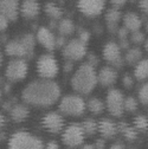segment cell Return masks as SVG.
Wrapping results in <instances>:
<instances>
[{"label": "cell", "mask_w": 148, "mask_h": 149, "mask_svg": "<svg viewBox=\"0 0 148 149\" xmlns=\"http://www.w3.org/2000/svg\"><path fill=\"white\" fill-rule=\"evenodd\" d=\"M124 4H126V1H113L112 3V5L114 6V8H116V10H119L120 6H124Z\"/></svg>", "instance_id": "7bdbcfd3"}, {"label": "cell", "mask_w": 148, "mask_h": 149, "mask_svg": "<svg viewBox=\"0 0 148 149\" xmlns=\"http://www.w3.org/2000/svg\"><path fill=\"white\" fill-rule=\"evenodd\" d=\"M122 83L126 88H131L134 84V79H133V77L131 76V74H124L123 78H122Z\"/></svg>", "instance_id": "836d02e7"}, {"label": "cell", "mask_w": 148, "mask_h": 149, "mask_svg": "<svg viewBox=\"0 0 148 149\" xmlns=\"http://www.w3.org/2000/svg\"><path fill=\"white\" fill-rule=\"evenodd\" d=\"M58 31H59L61 36L66 37V36L73 33V31H75V24L70 19H62L58 24Z\"/></svg>", "instance_id": "cb8c5ba5"}, {"label": "cell", "mask_w": 148, "mask_h": 149, "mask_svg": "<svg viewBox=\"0 0 148 149\" xmlns=\"http://www.w3.org/2000/svg\"><path fill=\"white\" fill-rule=\"evenodd\" d=\"M45 149H59V144L56 141H50L45 146Z\"/></svg>", "instance_id": "f35d334b"}, {"label": "cell", "mask_w": 148, "mask_h": 149, "mask_svg": "<svg viewBox=\"0 0 148 149\" xmlns=\"http://www.w3.org/2000/svg\"><path fill=\"white\" fill-rule=\"evenodd\" d=\"M109 149H124V147L122 144H120V143H115V144H113L112 147H110Z\"/></svg>", "instance_id": "bcb514c9"}, {"label": "cell", "mask_w": 148, "mask_h": 149, "mask_svg": "<svg viewBox=\"0 0 148 149\" xmlns=\"http://www.w3.org/2000/svg\"><path fill=\"white\" fill-rule=\"evenodd\" d=\"M120 47H124V49H127L128 47V45H129V42H128V39H122L121 40V43H120Z\"/></svg>", "instance_id": "f6af8a7d"}, {"label": "cell", "mask_w": 148, "mask_h": 149, "mask_svg": "<svg viewBox=\"0 0 148 149\" xmlns=\"http://www.w3.org/2000/svg\"><path fill=\"white\" fill-rule=\"evenodd\" d=\"M84 132L80 124H70L68 125L62 134L63 143L70 148L78 147L84 141Z\"/></svg>", "instance_id": "52a82bcc"}, {"label": "cell", "mask_w": 148, "mask_h": 149, "mask_svg": "<svg viewBox=\"0 0 148 149\" xmlns=\"http://www.w3.org/2000/svg\"><path fill=\"white\" fill-rule=\"evenodd\" d=\"M20 13V5L15 0H3L0 1V14L8 22L15 20Z\"/></svg>", "instance_id": "4fadbf2b"}, {"label": "cell", "mask_w": 148, "mask_h": 149, "mask_svg": "<svg viewBox=\"0 0 148 149\" xmlns=\"http://www.w3.org/2000/svg\"><path fill=\"white\" fill-rule=\"evenodd\" d=\"M63 54L70 62L80 61L84 58L87 54V44L82 43L80 39H72L68 42L63 47Z\"/></svg>", "instance_id": "9c48e42d"}, {"label": "cell", "mask_w": 148, "mask_h": 149, "mask_svg": "<svg viewBox=\"0 0 148 149\" xmlns=\"http://www.w3.org/2000/svg\"><path fill=\"white\" fill-rule=\"evenodd\" d=\"M5 52L13 59H17V58L23 59L25 56H27V51L23 45V43L20 42V39L10 40L5 46Z\"/></svg>", "instance_id": "9a60e30c"}, {"label": "cell", "mask_w": 148, "mask_h": 149, "mask_svg": "<svg viewBox=\"0 0 148 149\" xmlns=\"http://www.w3.org/2000/svg\"><path fill=\"white\" fill-rule=\"evenodd\" d=\"M44 11H45V13L51 18V19H54V20L59 19V18L62 17V14H63L62 8H61L58 5L52 4V3L46 4V5L44 6Z\"/></svg>", "instance_id": "d4e9b609"}, {"label": "cell", "mask_w": 148, "mask_h": 149, "mask_svg": "<svg viewBox=\"0 0 148 149\" xmlns=\"http://www.w3.org/2000/svg\"><path fill=\"white\" fill-rule=\"evenodd\" d=\"M77 7L80 10V12L87 17H97L100 15L105 7V3L104 1H98V0H95V1H89V0H83V1H80L77 4Z\"/></svg>", "instance_id": "8fae6325"}, {"label": "cell", "mask_w": 148, "mask_h": 149, "mask_svg": "<svg viewBox=\"0 0 148 149\" xmlns=\"http://www.w3.org/2000/svg\"><path fill=\"white\" fill-rule=\"evenodd\" d=\"M40 12V5L37 1L27 0L20 5V14L25 19H33Z\"/></svg>", "instance_id": "e0dca14e"}, {"label": "cell", "mask_w": 148, "mask_h": 149, "mask_svg": "<svg viewBox=\"0 0 148 149\" xmlns=\"http://www.w3.org/2000/svg\"><path fill=\"white\" fill-rule=\"evenodd\" d=\"M42 125L50 133H59L64 128V118L58 113H49L42 118Z\"/></svg>", "instance_id": "30bf717a"}, {"label": "cell", "mask_w": 148, "mask_h": 149, "mask_svg": "<svg viewBox=\"0 0 148 149\" xmlns=\"http://www.w3.org/2000/svg\"><path fill=\"white\" fill-rule=\"evenodd\" d=\"M59 110L68 116H81L85 110V102L78 95H68L61 100Z\"/></svg>", "instance_id": "277c9868"}, {"label": "cell", "mask_w": 148, "mask_h": 149, "mask_svg": "<svg viewBox=\"0 0 148 149\" xmlns=\"http://www.w3.org/2000/svg\"><path fill=\"white\" fill-rule=\"evenodd\" d=\"M61 96V88L50 79L33 81L25 86L22 98L25 103L34 107H50Z\"/></svg>", "instance_id": "6da1fadb"}, {"label": "cell", "mask_w": 148, "mask_h": 149, "mask_svg": "<svg viewBox=\"0 0 148 149\" xmlns=\"http://www.w3.org/2000/svg\"><path fill=\"white\" fill-rule=\"evenodd\" d=\"M123 102H124V97L120 90L112 89L108 91L107 98H105V107L113 116L119 117L123 114V110H124Z\"/></svg>", "instance_id": "ba28073f"}, {"label": "cell", "mask_w": 148, "mask_h": 149, "mask_svg": "<svg viewBox=\"0 0 148 149\" xmlns=\"http://www.w3.org/2000/svg\"><path fill=\"white\" fill-rule=\"evenodd\" d=\"M1 96H3V91H1V89H0V101H1Z\"/></svg>", "instance_id": "f907efd6"}, {"label": "cell", "mask_w": 148, "mask_h": 149, "mask_svg": "<svg viewBox=\"0 0 148 149\" xmlns=\"http://www.w3.org/2000/svg\"><path fill=\"white\" fill-rule=\"evenodd\" d=\"M146 30H147V32H148V22H147V25H146Z\"/></svg>", "instance_id": "816d5d0a"}, {"label": "cell", "mask_w": 148, "mask_h": 149, "mask_svg": "<svg viewBox=\"0 0 148 149\" xmlns=\"http://www.w3.org/2000/svg\"><path fill=\"white\" fill-rule=\"evenodd\" d=\"M7 26H8V20L6 19L4 15L0 14V32L5 31L7 29Z\"/></svg>", "instance_id": "d590c367"}, {"label": "cell", "mask_w": 148, "mask_h": 149, "mask_svg": "<svg viewBox=\"0 0 148 149\" xmlns=\"http://www.w3.org/2000/svg\"><path fill=\"white\" fill-rule=\"evenodd\" d=\"M97 84V72L88 63L82 64L72 74L71 85L78 94H90Z\"/></svg>", "instance_id": "7a4b0ae2"}, {"label": "cell", "mask_w": 148, "mask_h": 149, "mask_svg": "<svg viewBox=\"0 0 148 149\" xmlns=\"http://www.w3.org/2000/svg\"><path fill=\"white\" fill-rule=\"evenodd\" d=\"M81 127H82V129H83L84 134H87V135H92V134H95L97 130H98V123H97L95 120H91V118L85 120V121L82 123Z\"/></svg>", "instance_id": "83f0119b"}, {"label": "cell", "mask_w": 148, "mask_h": 149, "mask_svg": "<svg viewBox=\"0 0 148 149\" xmlns=\"http://www.w3.org/2000/svg\"><path fill=\"white\" fill-rule=\"evenodd\" d=\"M141 56H142V52L140 49L138 47H132L129 49L124 56V59L127 63L129 64H136L141 61Z\"/></svg>", "instance_id": "484cf974"}, {"label": "cell", "mask_w": 148, "mask_h": 149, "mask_svg": "<svg viewBox=\"0 0 148 149\" xmlns=\"http://www.w3.org/2000/svg\"><path fill=\"white\" fill-rule=\"evenodd\" d=\"M145 49H146V51H148V39L145 42Z\"/></svg>", "instance_id": "681fc988"}, {"label": "cell", "mask_w": 148, "mask_h": 149, "mask_svg": "<svg viewBox=\"0 0 148 149\" xmlns=\"http://www.w3.org/2000/svg\"><path fill=\"white\" fill-rule=\"evenodd\" d=\"M82 43H84V44H87L88 42H89V39H90V33L88 32V31H85V30H83V31H81L80 32V38H78Z\"/></svg>", "instance_id": "e575fe53"}, {"label": "cell", "mask_w": 148, "mask_h": 149, "mask_svg": "<svg viewBox=\"0 0 148 149\" xmlns=\"http://www.w3.org/2000/svg\"><path fill=\"white\" fill-rule=\"evenodd\" d=\"M123 24H124L123 27H126L129 32H136L140 30L142 22L136 13L128 12L123 15Z\"/></svg>", "instance_id": "ffe728a7"}, {"label": "cell", "mask_w": 148, "mask_h": 149, "mask_svg": "<svg viewBox=\"0 0 148 149\" xmlns=\"http://www.w3.org/2000/svg\"><path fill=\"white\" fill-rule=\"evenodd\" d=\"M3 61H4V56H3L1 50H0V66H1V64H3Z\"/></svg>", "instance_id": "c3c4849f"}, {"label": "cell", "mask_w": 148, "mask_h": 149, "mask_svg": "<svg viewBox=\"0 0 148 149\" xmlns=\"http://www.w3.org/2000/svg\"><path fill=\"white\" fill-rule=\"evenodd\" d=\"M117 81V72L110 66H104L97 73V83L103 86H110Z\"/></svg>", "instance_id": "2e32d148"}, {"label": "cell", "mask_w": 148, "mask_h": 149, "mask_svg": "<svg viewBox=\"0 0 148 149\" xmlns=\"http://www.w3.org/2000/svg\"><path fill=\"white\" fill-rule=\"evenodd\" d=\"M134 76L139 81L148 78V59H142L139 63H136L134 69Z\"/></svg>", "instance_id": "7402d4cb"}, {"label": "cell", "mask_w": 148, "mask_h": 149, "mask_svg": "<svg viewBox=\"0 0 148 149\" xmlns=\"http://www.w3.org/2000/svg\"><path fill=\"white\" fill-rule=\"evenodd\" d=\"M71 69H72V62H70V61H69V62H66V63H65V65H64V70H65L66 72H69Z\"/></svg>", "instance_id": "ee69618b"}, {"label": "cell", "mask_w": 148, "mask_h": 149, "mask_svg": "<svg viewBox=\"0 0 148 149\" xmlns=\"http://www.w3.org/2000/svg\"><path fill=\"white\" fill-rule=\"evenodd\" d=\"M66 44V39L63 36H58L56 37V47H64Z\"/></svg>", "instance_id": "74e56055"}, {"label": "cell", "mask_w": 148, "mask_h": 149, "mask_svg": "<svg viewBox=\"0 0 148 149\" xmlns=\"http://www.w3.org/2000/svg\"><path fill=\"white\" fill-rule=\"evenodd\" d=\"M119 130H121L123 136L126 139H128V140H134L136 137V130L133 127L128 125V124H121Z\"/></svg>", "instance_id": "f1b7e54d"}, {"label": "cell", "mask_w": 148, "mask_h": 149, "mask_svg": "<svg viewBox=\"0 0 148 149\" xmlns=\"http://www.w3.org/2000/svg\"><path fill=\"white\" fill-rule=\"evenodd\" d=\"M97 63H98V59L95 57L94 54H90V56H89V62H88V64L91 65V66H94V65H96Z\"/></svg>", "instance_id": "ab89813d"}, {"label": "cell", "mask_w": 148, "mask_h": 149, "mask_svg": "<svg viewBox=\"0 0 148 149\" xmlns=\"http://www.w3.org/2000/svg\"><path fill=\"white\" fill-rule=\"evenodd\" d=\"M139 98L142 104L148 105V83L142 85L139 90Z\"/></svg>", "instance_id": "1f68e13d"}, {"label": "cell", "mask_w": 148, "mask_h": 149, "mask_svg": "<svg viewBox=\"0 0 148 149\" xmlns=\"http://www.w3.org/2000/svg\"><path fill=\"white\" fill-rule=\"evenodd\" d=\"M121 12L120 10H116V8H110L107 13H105V20L108 23V26H109V30L113 31V30H116V26H117V23L121 20Z\"/></svg>", "instance_id": "44dd1931"}, {"label": "cell", "mask_w": 148, "mask_h": 149, "mask_svg": "<svg viewBox=\"0 0 148 149\" xmlns=\"http://www.w3.org/2000/svg\"><path fill=\"white\" fill-rule=\"evenodd\" d=\"M102 54H103V58L107 62L114 64L115 66H120L123 62L122 56H121V47L119 44L114 42H109L104 45Z\"/></svg>", "instance_id": "7c38bea8"}, {"label": "cell", "mask_w": 148, "mask_h": 149, "mask_svg": "<svg viewBox=\"0 0 148 149\" xmlns=\"http://www.w3.org/2000/svg\"><path fill=\"white\" fill-rule=\"evenodd\" d=\"M27 71H29V66L26 61L17 58V59H12L6 65L5 76L10 82H19L26 77Z\"/></svg>", "instance_id": "8992f818"}, {"label": "cell", "mask_w": 148, "mask_h": 149, "mask_svg": "<svg viewBox=\"0 0 148 149\" xmlns=\"http://www.w3.org/2000/svg\"><path fill=\"white\" fill-rule=\"evenodd\" d=\"M145 40V34L140 31H136V32H132L131 34V42L134 43V44H141L142 42Z\"/></svg>", "instance_id": "d6a6232c"}, {"label": "cell", "mask_w": 148, "mask_h": 149, "mask_svg": "<svg viewBox=\"0 0 148 149\" xmlns=\"http://www.w3.org/2000/svg\"><path fill=\"white\" fill-rule=\"evenodd\" d=\"M117 34H119V37H120L121 40H122V39H127L128 36H129V31H128L126 27H121V29H119Z\"/></svg>", "instance_id": "8d00e7d4"}, {"label": "cell", "mask_w": 148, "mask_h": 149, "mask_svg": "<svg viewBox=\"0 0 148 149\" xmlns=\"http://www.w3.org/2000/svg\"><path fill=\"white\" fill-rule=\"evenodd\" d=\"M103 137H113L119 132V127L109 118H103L98 122V130Z\"/></svg>", "instance_id": "d6986e66"}, {"label": "cell", "mask_w": 148, "mask_h": 149, "mask_svg": "<svg viewBox=\"0 0 148 149\" xmlns=\"http://www.w3.org/2000/svg\"><path fill=\"white\" fill-rule=\"evenodd\" d=\"M10 116L13 122H24L30 116V109L25 104H14L10 109Z\"/></svg>", "instance_id": "ac0fdd59"}, {"label": "cell", "mask_w": 148, "mask_h": 149, "mask_svg": "<svg viewBox=\"0 0 148 149\" xmlns=\"http://www.w3.org/2000/svg\"><path fill=\"white\" fill-rule=\"evenodd\" d=\"M5 125H6V117L4 116L3 113H0V132L5 128Z\"/></svg>", "instance_id": "60d3db41"}, {"label": "cell", "mask_w": 148, "mask_h": 149, "mask_svg": "<svg viewBox=\"0 0 148 149\" xmlns=\"http://www.w3.org/2000/svg\"><path fill=\"white\" fill-rule=\"evenodd\" d=\"M140 8L142 10V12H145L146 14H148V0L140 3Z\"/></svg>", "instance_id": "b9f144b4"}, {"label": "cell", "mask_w": 148, "mask_h": 149, "mask_svg": "<svg viewBox=\"0 0 148 149\" xmlns=\"http://www.w3.org/2000/svg\"><path fill=\"white\" fill-rule=\"evenodd\" d=\"M134 125L139 130H146L148 129V118L145 116H138L134 120Z\"/></svg>", "instance_id": "4dcf8cb0"}, {"label": "cell", "mask_w": 148, "mask_h": 149, "mask_svg": "<svg viewBox=\"0 0 148 149\" xmlns=\"http://www.w3.org/2000/svg\"><path fill=\"white\" fill-rule=\"evenodd\" d=\"M8 149H45V146L38 136L27 132H17L8 140Z\"/></svg>", "instance_id": "3957f363"}, {"label": "cell", "mask_w": 148, "mask_h": 149, "mask_svg": "<svg viewBox=\"0 0 148 149\" xmlns=\"http://www.w3.org/2000/svg\"><path fill=\"white\" fill-rule=\"evenodd\" d=\"M87 107H88L90 113L95 114V115H98V114H101L102 111L104 110L105 103L102 100H100V98H91V100L88 101Z\"/></svg>", "instance_id": "603a6c76"}, {"label": "cell", "mask_w": 148, "mask_h": 149, "mask_svg": "<svg viewBox=\"0 0 148 149\" xmlns=\"http://www.w3.org/2000/svg\"><path fill=\"white\" fill-rule=\"evenodd\" d=\"M36 39L42 46H44L49 51H52L56 49V36L47 27H40L37 31Z\"/></svg>", "instance_id": "5bb4252c"}, {"label": "cell", "mask_w": 148, "mask_h": 149, "mask_svg": "<svg viewBox=\"0 0 148 149\" xmlns=\"http://www.w3.org/2000/svg\"><path fill=\"white\" fill-rule=\"evenodd\" d=\"M82 149H97V148L95 147V144H85Z\"/></svg>", "instance_id": "7dc6e473"}, {"label": "cell", "mask_w": 148, "mask_h": 149, "mask_svg": "<svg viewBox=\"0 0 148 149\" xmlns=\"http://www.w3.org/2000/svg\"><path fill=\"white\" fill-rule=\"evenodd\" d=\"M20 42L25 46V49L27 51V56L29 54H32V52L34 50V46H36V42H37L36 37L33 34H24L22 38H20Z\"/></svg>", "instance_id": "4316f807"}, {"label": "cell", "mask_w": 148, "mask_h": 149, "mask_svg": "<svg viewBox=\"0 0 148 149\" xmlns=\"http://www.w3.org/2000/svg\"><path fill=\"white\" fill-rule=\"evenodd\" d=\"M58 70V62L52 54H43L37 61V71H38L42 79L51 81V78L57 76Z\"/></svg>", "instance_id": "5b68a950"}, {"label": "cell", "mask_w": 148, "mask_h": 149, "mask_svg": "<svg viewBox=\"0 0 148 149\" xmlns=\"http://www.w3.org/2000/svg\"><path fill=\"white\" fill-rule=\"evenodd\" d=\"M123 109L129 113H133L138 109V101L134 97H127L123 102Z\"/></svg>", "instance_id": "f546056e"}]
</instances>
